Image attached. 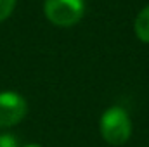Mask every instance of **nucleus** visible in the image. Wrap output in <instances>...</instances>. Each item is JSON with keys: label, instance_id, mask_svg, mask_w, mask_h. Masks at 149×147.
Instances as JSON below:
<instances>
[{"label": "nucleus", "instance_id": "1", "mask_svg": "<svg viewBox=\"0 0 149 147\" xmlns=\"http://www.w3.org/2000/svg\"><path fill=\"white\" fill-rule=\"evenodd\" d=\"M101 135L111 146H123L132 135V119L127 109L113 106L101 116Z\"/></svg>", "mask_w": 149, "mask_h": 147}, {"label": "nucleus", "instance_id": "2", "mask_svg": "<svg viewBox=\"0 0 149 147\" xmlns=\"http://www.w3.org/2000/svg\"><path fill=\"white\" fill-rule=\"evenodd\" d=\"M43 12L52 24L70 28L81 21L85 12V2L83 0H45Z\"/></svg>", "mask_w": 149, "mask_h": 147}, {"label": "nucleus", "instance_id": "3", "mask_svg": "<svg viewBox=\"0 0 149 147\" xmlns=\"http://www.w3.org/2000/svg\"><path fill=\"white\" fill-rule=\"evenodd\" d=\"M28 102L17 92H0V128H10L24 119Z\"/></svg>", "mask_w": 149, "mask_h": 147}, {"label": "nucleus", "instance_id": "4", "mask_svg": "<svg viewBox=\"0 0 149 147\" xmlns=\"http://www.w3.org/2000/svg\"><path fill=\"white\" fill-rule=\"evenodd\" d=\"M134 31L141 42L149 43V5H146L135 17L134 23Z\"/></svg>", "mask_w": 149, "mask_h": 147}, {"label": "nucleus", "instance_id": "5", "mask_svg": "<svg viewBox=\"0 0 149 147\" xmlns=\"http://www.w3.org/2000/svg\"><path fill=\"white\" fill-rule=\"evenodd\" d=\"M16 2L17 0H0V23L5 21L12 14V10L16 7Z\"/></svg>", "mask_w": 149, "mask_h": 147}, {"label": "nucleus", "instance_id": "6", "mask_svg": "<svg viewBox=\"0 0 149 147\" xmlns=\"http://www.w3.org/2000/svg\"><path fill=\"white\" fill-rule=\"evenodd\" d=\"M0 147H19L17 137L12 133H2L0 135Z\"/></svg>", "mask_w": 149, "mask_h": 147}, {"label": "nucleus", "instance_id": "7", "mask_svg": "<svg viewBox=\"0 0 149 147\" xmlns=\"http://www.w3.org/2000/svg\"><path fill=\"white\" fill-rule=\"evenodd\" d=\"M24 147H42V146H38V144H28V146H24Z\"/></svg>", "mask_w": 149, "mask_h": 147}]
</instances>
